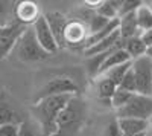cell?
<instances>
[{
  "label": "cell",
  "mask_w": 152,
  "mask_h": 136,
  "mask_svg": "<svg viewBox=\"0 0 152 136\" xmlns=\"http://www.w3.org/2000/svg\"><path fill=\"white\" fill-rule=\"evenodd\" d=\"M73 95H56L37 100L34 104V115L40 122V127L44 136H53L56 132V119L61 110L66 107Z\"/></svg>",
  "instance_id": "1"
},
{
  "label": "cell",
  "mask_w": 152,
  "mask_h": 136,
  "mask_svg": "<svg viewBox=\"0 0 152 136\" xmlns=\"http://www.w3.org/2000/svg\"><path fill=\"white\" fill-rule=\"evenodd\" d=\"M87 107L78 95H73L56 119V132L53 136H75L82 126Z\"/></svg>",
  "instance_id": "2"
},
{
  "label": "cell",
  "mask_w": 152,
  "mask_h": 136,
  "mask_svg": "<svg viewBox=\"0 0 152 136\" xmlns=\"http://www.w3.org/2000/svg\"><path fill=\"white\" fill-rule=\"evenodd\" d=\"M12 51L15 52L20 61H26V63H29V61H41L49 57V54L44 52L43 47L38 44L31 26H28L23 31V34L18 37Z\"/></svg>",
  "instance_id": "3"
},
{
  "label": "cell",
  "mask_w": 152,
  "mask_h": 136,
  "mask_svg": "<svg viewBox=\"0 0 152 136\" xmlns=\"http://www.w3.org/2000/svg\"><path fill=\"white\" fill-rule=\"evenodd\" d=\"M131 70L135 81V93L152 96V60L146 55L132 60Z\"/></svg>",
  "instance_id": "4"
},
{
  "label": "cell",
  "mask_w": 152,
  "mask_h": 136,
  "mask_svg": "<svg viewBox=\"0 0 152 136\" xmlns=\"http://www.w3.org/2000/svg\"><path fill=\"white\" fill-rule=\"evenodd\" d=\"M119 118H135L149 121L152 118V96L132 93L129 101L120 110H117V119Z\"/></svg>",
  "instance_id": "5"
},
{
  "label": "cell",
  "mask_w": 152,
  "mask_h": 136,
  "mask_svg": "<svg viewBox=\"0 0 152 136\" xmlns=\"http://www.w3.org/2000/svg\"><path fill=\"white\" fill-rule=\"evenodd\" d=\"M79 87L70 77H55L49 83H46L38 92L37 100L56 95H78Z\"/></svg>",
  "instance_id": "6"
},
{
  "label": "cell",
  "mask_w": 152,
  "mask_h": 136,
  "mask_svg": "<svg viewBox=\"0 0 152 136\" xmlns=\"http://www.w3.org/2000/svg\"><path fill=\"white\" fill-rule=\"evenodd\" d=\"M26 28L28 26H23L15 20L5 24V26H0V60H3L6 55L12 52L18 37Z\"/></svg>",
  "instance_id": "7"
},
{
  "label": "cell",
  "mask_w": 152,
  "mask_h": 136,
  "mask_svg": "<svg viewBox=\"0 0 152 136\" xmlns=\"http://www.w3.org/2000/svg\"><path fill=\"white\" fill-rule=\"evenodd\" d=\"M31 28L34 31V35H35L38 44L43 47L44 52H47L49 55L58 52L59 47H58V44H56V41H55L53 35H52V32H50V29H49V26H47V23H46L43 16L38 17L37 21L32 24Z\"/></svg>",
  "instance_id": "8"
},
{
  "label": "cell",
  "mask_w": 152,
  "mask_h": 136,
  "mask_svg": "<svg viewBox=\"0 0 152 136\" xmlns=\"http://www.w3.org/2000/svg\"><path fill=\"white\" fill-rule=\"evenodd\" d=\"M47 26L52 32L53 38L58 44V47H64V31H66V24H67V18L64 14H61L58 11H49L46 14H43Z\"/></svg>",
  "instance_id": "9"
},
{
  "label": "cell",
  "mask_w": 152,
  "mask_h": 136,
  "mask_svg": "<svg viewBox=\"0 0 152 136\" xmlns=\"http://www.w3.org/2000/svg\"><path fill=\"white\" fill-rule=\"evenodd\" d=\"M40 16L41 14L38 9V5L34 2L24 0V2H18L14 5V20L23 26H32Z\"/></svg>",
  "instance_id": "10"
},
{
  "label": "cell",
  "mask_w": 152,
  "mask_h": 136,
  "mask_svg": "<svg viewBox=\"0 0 152 136\" xmlns=\"http://www.w3.org/2000/svg\"><path fill=\"white\" fill-rule=\"evenodd\" d=\"M123 44V40L120 38V34L119 31H114L111 35H108L107 38L100 40L99 43L93 44L91 47H87L84 51V55L87 58H91V57H96V55H102V54H107L113 49H116L119 46Z\"/></svg>",
  "instance_id": "11"
},
{
  "label": "cell",
  "mask_w": 152,
  "mask_h": 136,
  "mask_svg": "<svg viewBox=\"0 0 152 136\" xmlns=\"http://www.w3.org/2000/svg\"><path fill=\"white\" fill-rule=\"evenodd\" d=\"M88 37V31L85 28V24L73 20V21H67L66 24V31H64V44H75V46H81L85 41V38Z\"/></svg>",
  "instance_id": "12"
},
{
  "label": "cell",
  "mask_w": 152,
  "mask_h": 136,
  "mask_svg": "<svg viewBox=\"0 0 152 136\" xmlns=\"http://www.w3.org/2000/svg\"><path fill=\"white\" fill-rule=\"evenodd\" d=\"M128 61H131L129 55L125 52V49L123 46H119L116 49H113V51L107 52L104 60H102V63H100L99 66V70H97V77H100L102 73H105L107 70L113 69V67H116V66H120L123 63H128ZM96 77V78H97Z\"/></svg>",
  "instance_id": "13"
},
{
  "label": "cell",
  "mask_w": 152,
  "mask_h": 136,
  "mask_svg": "<svg viewBox=\"0 0 152 136\" xmlns=\"http://www.w3.org/2000/svg\"><path fill=\"white\" fill-rule=\"evenodd\" d=\"M116 121L122 135H146L148 129L151 127L149 121L135 119V118H119Z\"/></svg>",
  "instance_id": "14"
},
{
  "label": "cell",
  "mask_w": 152,
  "mask_h": 136,
  "mask_svg": "<svg viewBox=\"0 0 152 136\" xmlns=\"http://www.w3.org/2000/svg\"><path fill=\"white\" fill-rule=\"evenodd\" d=\"M117 31L120 34V38L126 40L131 38V37H135L140 34L137 26V20H135V12H131V14H126L122 17H117Z\"/></svg>",
  "instance_id": "15"
},
{
  "label": "cell",
  "mask_w": 152,
  "mask_h": 136,
  "mask_svg": "<svg viewBox=\"0 0 152 136\" xmlns=\"http://www.w3.org/2000/svg\"><path fill=\"white\" fill-rule=\"evenodd\" d=\"M122 46H123V49H125V52L129 55L131 61L135 60V58H138V57H143L145 52H146V47H145V44L142 43V40L138 38V35L123 40V44H122Z\"/></svg>",
  "instance_id": "16"
},
{
  "label": "cell",
  "mask_w": 152,
  "mask_h": 136,
  "mask_svg": "<svg viewBox=\"0 0 152 136\" xmlns=\"http://www.w3.org/2000/svg\"><path fill=\"white\" fill-rule=\"evenodd\" d=\"M135 20L138 31H148L152 29V11L148 3H142L135 11Z\"/></svg>",
  "instance_id": "17"
},
{
  "label": "cell",
  "mask_w": 152,
  "mask_h": 136,
  "mask_svg": "<svg viewBox=\"0 0 152 136\" xmlns=\"http://www.w3.org/2000/svg\"><path fill=\"white\" fill-rule=\"evenodd\" d=\"M120 3L122 2H114V0H105V2H100V5L97 6L96 14L107 18V20H114V18H117Z\"/></svg>",
  "instance_id": "18"
},
{
  "label": "cell",
  "mask_w": 152,
  "mask_h": 136,
  "mask_svg": "<svg viewBox=\"0 0 152 136\" xmlns=\"http://www.w3.org/2000/svg\"><path fill=\"white\" fill-rule=\"evenodd\" d=\"M97 78H99V81H97V96L104 101H110V98L113 96L114 92H116L117 86L105 77H97Z\"/></svg>",
  "instance_id": "19"
},
{
  "label": "cell",
  "mask_w": 152,
  "mask_h": 136,
  "mask_svg": "<svg viewBox=\"0 0 152 136\" xmlns=\"http://www.w3.org/2000/svg\"><path fill=\"white\" fill-rule=\"evenodd\" d=\"M6 124H20L18 115L9 104L0 101V126Z\"/></svg>",
  "instance_id": "20"
},
{
  "label": "cell",
  "mask_w": 152,
  "mask_h": 136,
  "mask_svg": "<svg viewBox=\"0 0 152 136\" xmlns=\"http://www.w3.org/2000/svg\"><path fill=\"white\" fill-rule=\"evenodd\" d=\"M129 67H131V61H128V63H123V64H120V66H116V67L107 70V72L102 73L100 77H105V78L111 80L116 86H119L120 81H122V78H123V75L129 70Z\"/></svg>",
  "instance_id": "21"
},
{
  "label": "cell",
  "mask_w": 152,
  "mask_h": 136,
  "mask_svg": "<svg viewBox=\"0 0 152 136\" xmlns=\"http://www.w3.org/2000/svg\"><path fill=\"white\" fill-rule=\"evenodd\" d=\"M132 96V93H129V92H126V90H122V89H116V92L113 93V96L110 98V106L116 110H120L126 103L129 101V98Z\"/></svg>",
  "instance_id": "22"
},
{
  "label": "cell",
  "mask_w": 152,
  "mask_h": 136,
  "mask_svg": "<svg viewBox=\"0 0 152 136\" xmlns=\"http://www.w3.org/2000/svg\"><path fill=\"white\" fill-rule=\"evenodd\" d=\"M14 5L12 2H5L0 0V26L14 21Z\"/></svg>",
  "instance_id": "23"
},
{
  "label": "cell",
  "mask_w": 152,
  "mask_h": 136,
  "mask_svg": "<svg viewBox=\"0 0 152 136\" xmlns=\"http://www.w3.org/2000/svg\"><path fill=\"white\" fill-rule=\"evenodd\" d=\"M110 21H111V20H107V18H104V17L94 14V16L90 18V24H88V28H87L88 35L94 34V32H97V31H100V29H104Z\"/></svg>",
  "instance_id": "24"
},
{
  "label": "cell",
  "mask_w": 152,
  "mask_h": 136,
  "mask_svg": "<svg viewBox=\"0 0 152 136\" xmlns=\"http://www.w3.org/2000/svg\"><path fill=\"white\" fill-rule=\"evenodd\" d=\"M119 89L122 90H126V92H129V93H135V81H134V75H132V70L129 67V70L123 75L120 84L117 86Z\"/></svg>",
  "instance_id": "25"
},
{
  "label": "cell",
  "mask_w": 152,
  "mask_h": 136,
  "mask_svg": "<svg viewBox=\"0 0 152 136\" xmlns=\"http://www.w3.org/2000/svg\"><path fill=\"white\" fill-rule=\"evenodd\" d=\"M143 2H132V0H123L120 3V8H119V14L117 17H122V16H126V14H131V12H135L137 8L140 6Z\"/></svg>",
  "instance_id": "26"
},
{
  "label": "cell",
  "mask_w": 152,
  "mask_h": 136,
  "mask_svg": "<svg viewBox=\"0 0 152 136\" xmlns=\"http://www.w3.org/2000/svg\"><path fill=\"white\" fill-rule=\"evenodd\" d=\"M20 124H6L0 126V136H17Z\"/></svg>",
  "instance_id": "27"
},
{
  "label": "cell",
  "mask_w": 152,
  "mask_h": 136,
  "mask_svg": "<svg viewBox=\"0 0 152 136\" xmlns=\"http://www.w3.org/2000/svg\"><path fill=\"white\" fill-rule=\"evenodd\" d=\"M104 136H122L120 129H119V126H117V121L110 122V124L105 127V130H104Z\"/></svg>",
  "instance_id": "28"
},
{
  "label": "cell",
  "mask_w": 152,
  "mask_h": 136,
  "mask_svg": "<svg viewBox=\"0 0 152 136\" xmlns=\"http://www.w3.org/2000/svg\"><path fill=\"white\" fill-rule=\"evenodd\" d=\"M138 38L142 40V43L145 44V47H149V46H152V29L142 31L140 34H138Z\"/></svg>",
  "instance_id": "29"
},
{
  "label": "cell",
  "mask_w": 152,
  "mask_h": 136,
  "mask_svg": "<svg viewBox=\"0 0 152 136\" xmlns=\"http://www.w3.org/2000/svg\"><path fill=\"white\" fill-rule=\"evenodd\" d=\"M17 136H34V130H32V127L28 124V122H20Z\"/></svg>",
  "instance_id": "30"
},
{
  "label": "cell",
  "mask_w": 152,
  "mask_h": 136,
  "mask_svg": "<svg viewBox=\"0 0 152 136\" xmlns=\"http://www.w3.org/2000/svg\"><path fill=\"white\" fill-rule=\"evenodd\" d=\"M145 55H146L148 58H151V60H152V46L146 47V52H145Z\"/></svg>",
  "instance_id": "31"
},
{
  "label": "cell",
  "mask_w": 152,
  "mask_h": 136,
  "mask_svg": "<svg viewBox=\"0 0 152 136\" xmlns=\"http://www.w3.org/2000/svg\"><path fill=\"white\" fill-rule=\"evenodd\" d=\"M122 136H145V135H122Z\"/></svg>",
  "instance_id": "32"
},
{
  "label": "cell",
  "mask_w": 152,
  "mask_h": 136,
  "mask_svg": "<svg viewBox=\"0 0 152 136\" xmlns=\"http://www.w3.org/2000/svg\"><path fill=\"white\" fill-rule=\"evenodd\" d=\"M149 5V8H151V11H152V3H148Z\"/></svg>",
  "instance_id": "33"
},
{
  "label": "cell",
  "mask_w": 152,
  "mask_h": 136,
  "mask_svg": "<svg viewBox=\"0 0 152 136\" xmlns=\"http://www.w3.org/2000/svg\"><path fill=\"white\" fill-rule=\"evenodd\" d=\"M145 136H152V133H146V135H145Z\"/></svg>",
  "instance_id": "34"
}]
</instances>
